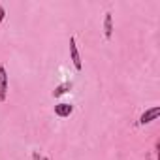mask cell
Segmentation results:
<instances>
[{"label": "cell", "instance_id": "6da1fadb", "mask_svg": "<svg viewBox=\"0 0 160 160\" xmlns=\"http://www.w3.org/2000/svg\"><path fill=\"white\" fill-rule=\"evenodd\" d=\"M160 115V106H154V108H149L143 111V115L139 117V124H149L152 121H156Z\"/></svg>", "mask_w": 160, "mask_h": 160}, {"label": "cell", "instance_id": "7a4b0ae2", "mask_svg": "<svg viewBox=\"0 0 160 160\" xmlns=\"http://www.w3.org/2000/svg\"><path fill=\"white\" fill-rule=\"evenodd\" d=\"M8 96V73L6 68L0 64V102H4Z\"/></svg>", "mask_w": 160, "mask_h": 160}, {"label": "cell", "instance_id": "3957f363", "mask_svg": "<svg viewBox=\"0 0 160 160\" xmlns=\"http://www.w3.org/2000/svg\"><path fill=\"white\" fill-rule=\"evenodd\" d=\"M70 57H72V62L75 66V70H81V57H79V51H77V45H75V38L72 36L70 38Z\"/></svg>", "mask_w": 160, "mask_h": 160}, {"label": "cell", "instance_id": "277c9868", "mask_svg": "<svg viewBox=\"0 0 160 160\" xmlns=\"http://www.w3.org/2000/svg\"><path fill=\"white\" fill-rule=\"evenodd\" d=\"M72 113H73V106L72 104H57L55 106V115L57 117L64 119V117H70Z\"/></svg>", "mask_w": 160, "mask_h": 160}, {"label": "cell", "instance_id": "5b68a950", "mask_svg": "<svg viewBox=\"0 0 160 160\" xmlns=\"http://www.w3.org/2000/svg\"><path fill=\"white\" fill-rule=\"evenodd\" d=\"M104 36L108 40L113 36V15H111V12H108L104 17Z\"/></svg>", "mask_w": 160, "mask_h": 160}, {"label": "cell", "instance_id": "8992f818", "mask_svg": "<svg viewBox=\"0 0 160 160\" xmlns=\"http://www.w3.org/2000/svg\"><path fill=\"white\" fill-rule=\"evenodd\" d=\"M72 89V81H66V83H62V85H58L55 91H53V98H58V96H62L64 92H68Z\"/></svg>", "mask_w": 160, "mask_h": 160}, {"label": "cell", "instance_id": "52a82bcc", "mask_svg": "<svg viewBox=\"0 0 160 160\" xmlns=\"http://www.w3.org/2000/svg\"><path fill=\"white\" fill-rule=\"evenodd\" d=\"M4 17H6V10H4V6H0V23L4 21Z\"/></svg>", "mask_w": 160, "mask_h": 160}, {"label": "cell", "instance_id": "ba28073f", "mask_svg": "<svg viewBox=\"0 0 160 160\" xmlns=\"http://www.w3.org/2000/svg\"><path fill=\"white\" fill-rule=\"evenodd\" d=\"M43 160H49V158H43Z\"/></svg>", "mask_w": 160, "mask_h": 160}]
</instances>
